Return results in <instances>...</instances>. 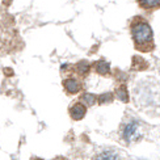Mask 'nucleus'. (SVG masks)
<instances>
[{"label":"nucleus","mask_w":160,"mask_h":160,"mask_svg":"<svg viewBox=\"0 0 160 160\" xmlns=\"http://www.w3.org/2000/svg\"><path fill=\"white\" fill-rule=\"evenodd\" d=\"M131 34L134 43L138 49L142 50H150L154 43H152V29L147 21H144L143 18L137 17L134 18V21L131 22Z\"/></svg>","instance_id":"1"},{"label":"nucleus","mask_w":160,"mask_h":160,"mask_svg":"<svg viewBox=\"0 0 160 160\" xmlns=\"http://www.w3.org/2000/svg\"><path fill=\"white\" fill-rule=\"evenodd\" d=\"M141 138V132H139V125L138 122H130L125 126L123 129V139L126 142H135Z\"/></svg>","instance_id":"2"},{"label":"nucleus","mask_w":160,"mask_h":160,"mask_svg":"<svg viewBox=\"0 0 160 160\" xmlns=\"http://www.w3.org/2000/svg\"><path fill=\"white\" fill-rule=\"evenodd\" d=\"M63 88L68 95H76L82 89V83L75 78H67L63 80Z\"/></svg>","instance_id":"3"},{"label":"nucleus","mask_w":160,"mask_h":160,"mask_svg":"<svg viewBox=\"0 0 160 160\" xmlns=\"http://www.w3.org/2000/svg\"><path fill=\"white\" fill-rule=\"evenodd\" d=\"M85 113H87V106L84 104H80V102H76L75 105H72L71 109H70V116L72 117V119H75V121L83 119Z\"/></svg>","instance_id":"4"},{"label":"nucleus","mask_w":160,"mask_h":160,"mask_svg":"<svg viewBox=\"0 0 160 160\" xmlns=\"http://www.w3.org/2000/svg\"><path fill=\"white\" fill-rule=\"evenodd\" d=\"M93 67H95V71L98 75H105L106 76V75L110 74V64L106 61H102V59L101 61H97Z\"/></svg>","instance_id":"5"},{"label":"nucleus","mask_w":160,"mask_h":160,"mask_svg":"<svg viewBox=\"0 0 160 160\" xmlns=\"http://www.w3.org/2000/svg\"><path fill=\"white\" fill-rule=\"evenodd\" d=\"M91 71V64L88 61H80L75 66V72L80 76H87Z\"/></svg>","instance_id":"6"},{"label":"nucleus","mask_w":160,"mask_h":160,"mask_svg":"<svg viewBox=\"0 0 160 160\" xmlns=\"http://www.w3.org/2000/svg\"><path fill=\"white\" fill-rule=\"evenodd\" d=\"M139 5L144 9H156L160 8V0H138Z\"/></svg>","instance_id":"7"},{"label":"nucleus","mask_w":160,"mask_h":160,"mask_svg":"<svg viewBox=\"0 0 160 160\" xmlns=\"http://www.w3.org/2000/svg\"><path fill=\"white\" fill-rule=\"evenodd\" d=\"M82 101L85 106H92V105H95L96 101H97V97L93 95V93L91 92H85L82 95Z\"/></svg>","instance_id":"8"},{"label":"nucleus","mask_w":160,"mask_h":160,"mask_svg":"<svg viewBox=\"0 0 160 160\" xmlns=\"http://www.w3.org/2000/svg\"><path fill=\"white\" fill-rule=\"evenodd\" d=\"M116 96H117L118 100H121L122 102H128L129 101V93H128V89H126L125 85L118 87L117 91H116Z\"/></svg>","instance_id":"9"},{"label":"nucleus","mask_w":160,"mask_h":160,"mask_svg":"<svg viewBox=\"0 0 160 160\" xmlns=\"http://www.w3.org/2000/svg\"><path fill=\"white\" fill-rule=\"evenodd\" d=\"M95 160H119V158L117 154H114V152L105 151V152H101L100 155H97Z\"/></svg>","instance_id":"10"},{"label":"nucleus","mask_w":160,"mask_h":160,"mask_svg":"<svg viewBox=\"0 0 160 160\" xmlns=\"http://www.w3.org/2000/svg\"><path fill=\"white\" fill-rule=\"evenodd\" d=\"M112 100H113V95H112L110 92H106V93H104V95H101V96L97 97V101L101 104V105L112 102Z\"/></svg>","instance_id":"11"},{"label":"nucleus","mask_w":160,"mask_h":160,"mask_svg":"<svg viewBox=\"0 0 160 160\" xmlns=\"http://www.w3.org/2000/svg\"><path fill=\"white\" fill-rule=\"evenodd\" d=\"M54 160H67L66 158H62V156H58V158H55Z\"/></svg>","instance_id":"12"},{"label":"nucleus","mask_w":160,"mask_h":160,"mask_svg":"<svg viewBox=\"0 0 160 160\" xmlns=\"http://www.w3.org/2000/svg\"><path fill=\"white\" fill-rule=\"evenodd\" d=\"M36 160H42V159H36Z\"/></svg>","instance_id":"13"}]
</instances>
